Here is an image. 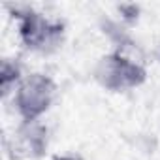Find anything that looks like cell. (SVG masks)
Segmentation results:
<instances>
[{"label": "cell", "mask_w": 160, "mask_h": 160, "mask_svg": "<svg viewBox=\"0 0 160 160\" xmlns=\"http://www.w3.org/2000/svg\"><path fill=\"white\" fill-rule=\"evenodd\" d=\"M13 17L17 21L19 42L25 49L49 55L62 45L66 36V27L62 21L47 17L30 6H15Z\"/></svg>", "instance_id": "cell-1"}, {"label": "cell", "mask_w": 160, "mask_h": 160, "mask_svg": "<svg viewBox=\"0 0 160 160\" xmlns=\"http://www.w3.org/2000/svg\"><path fill=\"white\" fill-rule=\"evenodd\" d=\"M92 73L94 81L109 92L134 91L147 81V68L119 49L102 55L96 60Z\"/></svg>", "instance_id": "cell-2"}, {"label": "cell", "mask_w": 160, "mask_h": 160, "mask_svg": "<svg viewBox=\"0 0 160 160\" xmlns=\"http://www.w3.org/2000/svg\"><path fill=\"white\" fill-rule=\"evenodd\" d=\"M55 98L57 83L43 72L27 73L12 94L13 109L19 121H42V117L53 108Z\"/></svg>", "instance_id": "cell-3"}, {"label": "cell", "mask_w": 160, "mask_h": 160, "mask_svg": "<svg viewBox=\"0 0 160 160\" xmlns=\"http://www.w3.org/2000/svg\"><path fill=\"white\" fill-rule=\"evenodd\" d=\"M49 145V130L42 121H19L10 139L13 158H42Z\"/></svg>", "instance_id": "cell-4"}, {"label": "cell", "mask_w": 160, "mask_h": 160, "mask_svg": "<svg viewBox=\"0 0 160 160\" xmlns=\"http://www.w3.org/2000/svg\"><path fill=\"white\" fill-rule=\"evenodd\" d=\"M23 66L17 58H4L0 66V91L2 96L6 98L8 94H13L19 83L23 81Z\"/></svg>", "instance_id": "cell-5"}, {"label": "cell", "mask_w": 160, "mask_h": 160, "mask_svg": "<svg viewBox=\"0 0 160 160\" xmlns=\"http://www.w3.org/2000/svg\"><path fill=\"white\" fill-rule=\"evenodd\" d=\"M53 160H83V158L77 156V154H58V156H55Z\"/></svg>", "instance_id": "cell-6"}]
</instances>
